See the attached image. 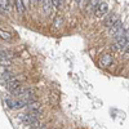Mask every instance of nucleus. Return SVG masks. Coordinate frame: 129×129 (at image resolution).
Returning a JSON list of instances; mask_svg holds the SVG:
<instances>
[{"instance_id": "nucleus-10", "label": "nucleus", "mask_w": 129, "mask_h": 129, "mask_svg": "<svg viewBox=\"0 0 129 129\" xmlns=\"http://www.w3.org/2000/svg\"><path fill=\"white\" fill-rule=\"evenodd\" d=\"M121 26H123V22H121V19H119V21H117V22H116V23H115V25H114V26L110 28V32H111L112 35H115L116 32L121 28Z\"/></svg>"}, {"instance_id": "nucleus-1", "label": "nucleus", "mask_w": 129, "mask_h": 129, "mask_svg": "<svg viewBox=\"0 0 129 129\" xmlns=\"http://www.w3.org/2000/svg\"><path fill=\"white\" fill-rule=\"evenodd\" d=\"M128 47H129V32H126L121 39H119L115 43L112 45V50L114 52H121V50H125Z\"/></svg>"}, {"instance_id": "nucleus-14", "label": "nucleus", "mask_w": 129, "mask_h": 129, "mask_svg": "<svg viewBox=\"0 0 129 129\" xmlns=\"http://www.w3.org/2000/svg\"><path fill=\"white\" fill-rule=\"evenodd\" d=\"M124 59H129V47L124 50Z\"/></svg>"}, {"instance_id": "nucleus-2", "label": "nucleus", "mask_w": 129, "mask_h": 129, "mask_svg": "<svg viewBox=\"0 0 129 129\" xmlns=\"http://www.w3.org/2000/svg\"><path fill=\"white\" fill-rule=\"evenodd\" d=\"M43 114V110H38V111H34V112H28L27 115H21V120H22L25 124H28L31 125L32 123H35L39 120V117L41 116Z\"/></svg>"}, {"instance_id": "nucleus-7", "label": "nucleus", "mask_w": 129, "mask_h": 129, "mask_svg": "<svg viewBox=\"0 0 129 129\" xmlns=\"http://www.w3.org/2000/svg\"><path fill=\"white\" fill-rule=\"evenodd\" d=\"M26 107H27V111H28V112H34V111L41 110V109H40V103L36 102V101H35V102H31V103L27 105Z\"/></svg>"}, {"instance_id": "nucleus-15", "label": "nucleus", "mask_w": 129, "mask_h": 129, "mask_svg": "<svg viewBox=\"0 0 129 129\" xmlns=\"http://www.w3.org/2000/svg\"><path fill=\"white\" fill-rule=\"evenodd\" d=\"M54 23H56V26L61 25V23H62V18H61V17H57V18H56V21H54Z\"/></svg>"}, {"instance_id": "nucleus-9", "label": "nucleus", "mask_w": 129, "mask_h": 129, "mask_svg": "<svg viewBox=\"0 0 129 129\" xmlns=\"http://www.w3.org/2000/svg\"><path fill=\"white\" fill-rule=\"evenodd\" d=\"M14 79V76H13V74L12 72H10V71H5L3 75H2V80L4 81V83H9V81H12Z\"/></svg>"}, {"instance_id": "nucleus-3", "label": "nucleus", "mask_w": 129, "mask_h": 129, "mask_svg": "<svg viewBox=\"0 0 129 129\" xmlns=\"http://www.w3.org/2000/svg\"><path fill=\"white\" fill-rule=\"evenodd\" d=\"M119 19H120V18H119V16H117L116 13H110V14H107L106 18L103 19V25H105L106 27H110V28H111Z\"/></svg>"}, {"instance_id": "nucleus-16", "label": "nucleus", "mask_w": 129, "mask_h": 129, "mask_svg": "<svg viewBox=\"0 0 129 129\" xmlns=\"http://www.w3.org/2000/svg\"><path fill=\"white\" fill-rule=\"evenodd\" d=\"M41 129H48V128H47V126H43V128H41Z\"/></svg>"}, {"instance_id": "nucleus-12", "label": "nucleus", "mask_w": 129, "mask_h": 129, "mask_svg": "<svg viewBox=\"0 0 129 129\" xmlns=\"http://www.w3.org/2000/svg\"><path fill=\"white\" fill-rule=\"evenodd\" d=\"M0 39H3V40H10V39H12V35H10L9 32H7V31H0Z\"/></svg>"}, {"instance_id": "nucleus-11", "label": "nucleus", "mask_w": 129, "mask_h": 129, "mask_svg": "<svg viewBox=\"0 0 129 129\" xmlns=\"http://www.w3.org/2000/svg\"><path fill=\"white\" fill-rule=\"evenodd\" d=\"M43 7H44V12H45V14H49L50 13V8H52V3L50 2H43Z\"/></svg>"}, {"instance_id": "nucleus-5", "label": "nucleus", "mask_w": 129, "mask_h": 129, "mask_svg": "<svg viewBox=\"0 0 129 129\" xmlns=\"http://www.w3.org/2000/svg\"><path fill=\"white\" fill-rule=\"evenodd\" d=\"M110 64H112V56L111 54H103L101 57V66L109 67Z\"/></svg>"}, {"instance_id": "nucleus-8", "label": "nucleus", "mask_w": 129, "mask_h": 129, "mask_svg": "<svg viewBox=\"0 0 129 129\" xmlns=\"http://www.w3.org/2000/svg\"><path fill=\"white\" fill-rule=\"evenodd\" d=\"M14 4H16V8L18 10V13L23 14L26 12V9H25V2H22V0H16Z\"/></svg>"}, {"instance_id": "nucleus-4", "label": "nucleus", "mask_w": 129, "mask_h": 129, "mask_svg": "<svg viewBox=\"0 0 129 129\" xmlns=\"http://www.w3.org/2000/svg\"><path fill=\"white\" fill-rule=\"evenodd\" d=\"M107 10H109V5H107L106 2H98V4H97L95 9H94V13L97 17H102L107 13Z\"/></svg>"}, {"instance_id": "nucleus-13", "label": "nucleus", "mask_w": 129, "mask_h": 129, "mask_svg": "<svg viewBox=\"0 0 129 129\" xmlns=\"http://www.w3.org/2000/svg\"><path fill=\"white\" fill-rule=\"evenodd\" d=\"M50 3H52V5H54V7L57 8V7H61V4H62L63 2H58V0H52Z\"/></svg>"}, {"instance_id": "nucleus-6", "label": "nucleus", "mask_w": 129, "mask_h": 129, "mask_svg": "<svg viewBox=\"0 0 129 129\" xmlns=\"http://www.w3.org/2000/svg\"><path fill=\"white\" fill-rule=\"evenodd\" d=\"M18 87H21V83H19L16 78H14L12 81H9V83L7 84V88H8L10 92H13V90H14V89H17Z\"/></svg>"}]
</instances>
